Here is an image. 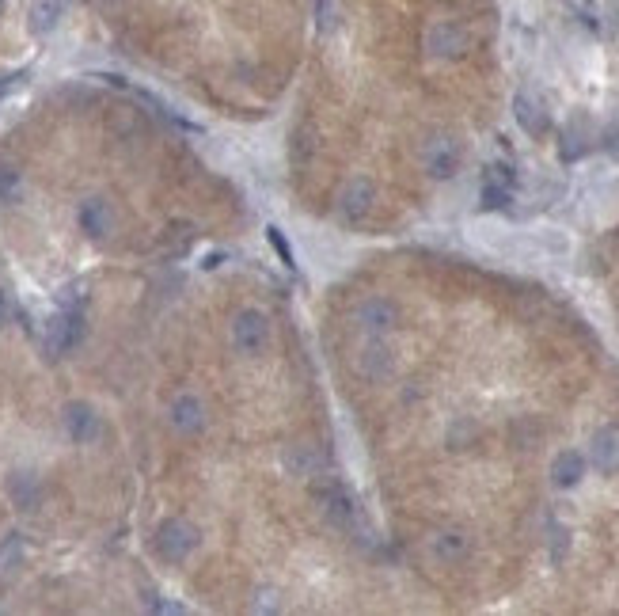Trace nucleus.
<instances>
[{
    "mask_svg": "<svg viewBox=\"0 0 619 616\" xmlns=\"http://www.w3.org/2000/svg\"><path fill=\"white\" fill-rule=\"evenodd\" d=\"M99 415H95L92 404H84V400H73V404H65V434L73 438L76 445H88L99 438Z\"/></svg>",
    "mask_w": 619,
    "mask_h": 616,
    "instance_id": "obj_10",
    "label": "nucleus"
},
{
    "mask_svg": "<svg viewBox=\"0 0 619 616\" xmlns=\"http://www.w3.org/2000/svg\"><path fill=\"white\" fill-rule=\"evenodd\" d=\"M69 0H35L31 4V35H50L61 16H65Z\"/></svg>",
    "mask_w": 619,
    "mask_h": 616,
    "instance_id": "obj_17",
    "label": "nucleus"
},
{
    "mask_svg": "<svg viewBox=\"0 0 619 616\" xmlns=\"http://www.w3.org/2000/svg\"><path fill=\"white\" fill-rule=\"evenodd\" d=\"M168 423L179 434H202L206 430V404L198 396H190V392H179L168 407Z\"/></svg>",
    "mask_w": 619,
    "mask_h": 616,
    "instance_id": "obj_8",
    "label": "nucleus"
},
{
    "mask_svg": "<svg viewBox=\"0 0 619 616\" xmlns=\"http://www.w3.org/2000/svg\"><path fill=\"white\" fill-rule=\"evenodd\" d=\"M582 476H585V457L578 453V449H563V453L551 461V483L563 487V491L578 487Z\"/></svg>",
    "mask_w": 619,
    "mask_h": 616,
    "instance_id": "obj_16",
    "label": "nucleus"
},
{
    "mask_svg": "<svg viewBox=\"0 0 619 616\" xmlns=\"http://www.w3.org/2000/svg\"><path fill=\"white\" fill-rule=\"evenodd\" d=\"M483 210H506L509 206V198H513V187L509 183H502V179H483Z\"/></svg>",
    "mask_w": 619,
    "mask_h": 616,
    "instance_id": "obj_20",
    "label": "nucleus"
},
{
    "mask_svg": "<svg viewBox=\"0 0 619 616\" xmlns=\"http://www.w3.org/2000/svg\"><path fill=\"white\" fill-rule=\"evenodd\" d=\"M338 27V4L335 0H316V31L319 35H335Z\"/></svg>",
    "mask_w": 619,
    "mask_h": 616,
    "instance_id": "obj_21",
    "label": "nucleus"
},
{
    "mask_svg": "<svg viewBox=\"0 0 619 616\" xmlns=\"http://www.w3.org/2000/svg\"><path fill=\"white\" fill-rule=\"evenodd\" d=\"M266 240H270V248L278 251V259H282V267H289V270H293V263H297V259H293V248H289V240H285V232L278 229V225H270V229H266Z\"/></svg>",
    "mask_w": 619,
    "mask_h": 616,
    "instance_id": "obj_23",
    "label": "nucleus"
},
{
    "mask_svg": "<svg viewBox=\"0 0 619 616\" xmlns=\"http://www.w3.org/2000/svg\"><path fill=\"white\" fill-rule=\"evenodd\" d=\"M373 202H376L373 183H369L365 175H357V179H350V183L342 187V194H338V213H342L346 221H365L369 210H373Z\"/></svg>",
    "mask_w": 619,
    "mask_h": 616,
    "instance_id": "obj_9",
    "label": "nucleus"
},
{
    "mask_svg": "<svg viewBox=\"0 0 619 616\" xmlns=\"http://www.w3.org/2000/svg\"><path fill=\"white\" fill-rule=\"evenodd\" d=\"M357 366H361V373H365L369 381H388L395 373V354H392V347H384L380 339H373L369 347L361 350Z\"/></svg>",
    "mask_w": 619,
    "mask_h": 616,
    "instance_id": "obj_15",
    "label": "nucleus"
},
{
    "mask_svg": "<svg viewBox=\"0 0 619 616\" xmlns=\"http://www.w3.org/2000/svg\"><path fill=\"white\" fill-rule=\"evenodd\" d=\"M547 533H551V563H563L566 552H570V533H566V525L551 521Z\"/></svg>",
    "mask_w": 619,
    "mask_h": 616,
    "instance_id": "obj_22",
    "label": "nucleus"
},
{
    "mask_svg": "<svg viewBox=\"0 0 619 616\" xmlns=\"http://www.w3.org/2000/svg\"><path fill=\"white\" fill-rule=\"evenodd\" d=\"M468 27H460L456 20H437L426 31V54L433 61H460L468 54Z\"/></svg>",
    "mask_w": 619,
    "mask_h": 616,
    "instance_id": "obj_4",
    "label": "nucleus"
},
{
    "mask_svg": "<svg viewBox=\"0 0 619 616\" xmlns=\"http://www.w3.org/2000/svg\"><path fill=\"white\" fill-rule=\"evenodd\" d=\"M16 191H19L16 172H12V168H4V172H0V198H12Z\"/></svg>",
    "mask_w": 619,
    "mask_h": 616,
    "instance_id": "obj_27",
    "label": "nucleus"
},
{
    "mask_svg": "<svg viewBox=\"0 0 619 616\" xmlns=\"http://www.w3.org/2000/svg\"><path fill=\"white\" fill-rule=\"evenodd\" d=\"M308 153H312V130H301L297 134V164H304Z\"/></svg>",
    "mask_w": 619,
    "mask_h": 616,
    "instance_id": "obj_28",
    "label": "nucleus"
},
{
    "mask_svg": "<svg viewBox=\"0 0 619 616\" xmlns=\"http://www.w3.org/2000/svg\"><path fill=\"white\" fill-rule=\"evenodd\" d=\"M8 499L16 506L19 514H35L38 506H42V480H38L35 472H27V468H19L8 476Z\"/></svg>",
    "mask_w": 619,
    "mask_h": 616,
    "instance_id": "obj_11",
    "label": "nucleus"
},
{
    "mask_svg": "<svg viewBox=\"0 0 619 616\" xmlns=\"http://www.w3.org/2000/svg\"><path fill=\"white\" fill-rule=\"evenodd\" d=\"M80 339H84V312L80 308H61L46 324V339H42L46 358H65Z\"/></svg>",
    "mask_w": 619,
    "mask_h": 616,
    "instance_id": "obj_2",
    "label": "nucleus"
},
{
    "mask_svg": "<svg viewBox=\"0 0 619 616\" xmlns=\"http://www.w3.org/2000/svg\"><path fill=\"white\" fill-rule=\"evenodd\" d=\"M559 153H563V160H566V164H574V160H582V156L589 153V130H585V126H578V122H574V126H570V130H566V134H563V145H559Z\"/></svg>",
    "mask_w": 619,
    "mask_h": 616,
    "instance_id": "obj_19",
    "label": "nucleus"
},
{
    "mask_svg": "<svg viewBox=\"0 0 619 616\" xmlns=\"http://www.w3.org/2000/svg\"><path fill=\"white\" fill-rule=\"evenodd\" d=\"M251 609H255V613H278V590H270V586H266V590H259Z\"/></svg>",
    "mask_w": 619,
    "mask_h": 616,
    "instance_id": "obj_25",
    "label": "nucleus"
},
{
    "mask_svg": "<svg viewBox=\"0 0 619 616\" xmlns=\"http://www.w3.org/2000/svg\"><path fill=\"white\" fill-rule=\"evenodd\" d=\"M354 324L365 335H388V331H395V324H399V308H395V301H388V297H365V301H357L354 305Z\"/></svg>",
    "mask_w": 619,
    "mask_h": 616,
    "instance_id": "obj_5",
    "label": "nucleus"
},
{
    "mask_svg": "<svg viewBox=\"0 0 619 616\" xmlns=\"http://www.w3.org/2000/svg\"><path fill=\"white\" fill-rule=\"evenodd\" d=\"M232 347L244 358H259L270 347V320L263 308H240L232 316Z\"/></svg>",
    "mask_w": 619,
    "mask_h": 616,
    "instance_id": "obj_1",
    "label": "nucleus"
},
{
    "mask_svg": "<svg viewBox=\"0 0 619 616\" xmlns=\"http://www.w3.org/2000/svg\"><path fill=\"white\" fill-rule=\"evenodd\" d=\"M23 80H27V69H12V73H0V99L8 96V92H16Z\"/></svg>",
    "mask_w": 619,
    "mask_h": 616,
    "instance_id": "obj_26",
    "label": "nucleus"
},
{
    "mask_svg": "<svg viewBox=\"0 0 619 616\" xmlns=\"http://www.w3.org/2000/svg\"><path fill=\"white\" fill-rule=\"evenodd\" d=\"M589 461L597 472H616L619 468V426H601L597 434H593V442H589Z\"/></svg>",
    "mask_w": 619,
    "mask_h": 616,
    "instance_id": "obj_14",
    "label": "nucleus"
},
{
    "mask_svg": "<svg viewBox=\"0 0 619 616\" xmlns=\"http://www.w3.org/2000/svg\"><path fill=\"white\" fill-rule=\"evenodd\" d=\"M198 544H202V533L183 518H168L156 529V552H160V559H168V563H183Z\"/></svg>",
    "mask_w": 619,
    "mask_h": 616,
    "instance_id": "obj_3",
    "label": "nucleus"
},
{
    "mask_svg": "<svg viewBox=\"0 0 619 616\" xmlns=\"http://www.w3.org/2000/svg\"><path fill=\"white\" fill-rule=\"evenodd\" d=\"M460 145H456V137L449 134H433L426 145H422V164H426V172L433 175V179H449V175H456V168H460Z\"/></svg>",
    "mask_w": 619,
    "mask_h": 616,
    "instance_id": "obj_6",
    "label": "nucleus"
},
{
    "mask_svg": "<svg viewBox=\"0 0 619 616\" xmlns=\"http://www.w3.org/2000/svg\"><path fill=\"white\" fill-rule=\"evenodd\" d=\"M471 548V540L464 529H441L437 537H433V556L445 559V563H456V559H464Z\"/></svg>",
    "mask_w": 619,
    "mask_h": 616,
    "instance_id": "obj_18",
    "label": "nucleus"
},
{
    "mask_svg": "<svg viewBox=\"0 0 619 616\" xmlns=\"http://www.w3.org/2000/svg\"><path fill=\"white\" fill-rule=\"evenodd\" d=\"M536 244H540V251H547V255H566L570 251V240H566L563 232H555V229H547L536 236Z\"/></svg>",
    "mask_w": 619,
    "mask_h": 616,
    "instance_id": "obj_24",
    "label": "nucleus"
},
{
    "mask_svg": "<svg viewBox=\"0 0 619 616\" xmlns=\"http://www.w3.org/2000/svg\"><path fill=\"white\" fill-rule=\"evenodd\" d=\"M4 4H8V0H0V12H4Z\"/></svg>",
    "mask_w": 619,
    "mask_h": 616,
    "instance_id": "obj_30",
    "label": "nucleus"
},
{
    "mask_svg": "<svg viewBox=\"0 0 619 616\" xmlns=\"http://www.w3.org/2000/svg\"><path fill=\"white\" fill-rule=\"evenodd\" d=\"M12 312H16V308H12V297L0 289V331L12 324Z\"/></svg>",
    "mask_w": 619,
    "mask_h": 616,
    "instance_id": "obj_29",
    "label": "nucleus"
},
{
    "mask_svg": "<svg viewBox=\"0 0 619 616\" xmlns=\"http://www.w3.org/2000/svg\"><path fill=\"white\" fill-rule=\"evenodd\" d=\"M513 118H517V126H521L528 137H544L547 122H551L544 111V103L532 96V92H517V96H513Z\"/></svg>",
    "mask_w": 619,
    "mask_h": 616,
    "instance_id": "obj_13",
    "label": "nucleus"
},
{
    "mask_svg": "<svg viewBox=\"0 0 619 616\" xmlns=\"http://www.w3.org/2000/svg\"><path fill=\"white\" fill-rule=\"evenodd\" d=\"M76 221H80V232L88 236V240H107L118 225V217H114V206L103 198V194H95V198H84L80 202V210H76Z\"/></svg>",
    "mask_w": 619,
    "mask_h": 616,
    "instance_id": "obj_7",
    "label": "nucleus"
},
{
    "mask_svg": "<svg viewBox=\"0 0 619 616\" xmlns=\"http://www.w3.org/2000/svg\"><path fill=\"white\" fill-rule=\"evenodd\" d=\"M282 468L289 476H301V480H312L323 472V453H319L316 445L308 442H297V445H285L282 449Z\"/></svg>",
    "mask_w": 619,
    "mask_h": 616,
    "instance_id": "obj_12",
    "label": "nucleus"
}]
</instances>
